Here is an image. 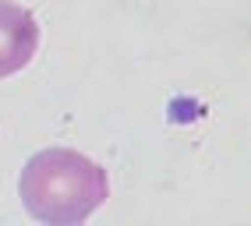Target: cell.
<instances>
[{
    "instance_id": "obj_1",
    "label": "cell",
    "mask_w": 251,
    "mask_h": 226,
    "mask_svg": "<svg viewBox=\"0 0 251 226\" xmlns=\"http://www.w3.org/2000/svg\"><path fill=\"white\" fill-rule=\"evenodd\" d=\"M18 195L36 223L78 226L106 202L110 181L103 166L75 149H43L25 163Z\"/></svg>"
},
{
    "instance_id": "obj_2",
    "label": "cell",
    "mask_w": 251,
    "mask_h": 226,
    "mask_svg": "<svg viewBox=\"0 0 251 226\" xmlns=\"http://www.w3.org/2000/svg\"><path fill=\"white\" fill-rule=\"evenodd\" d=\"M36 46H39L36 14L14 0H0V78L18 74L36 57Z\"/></svg>"
}]
</instances>
